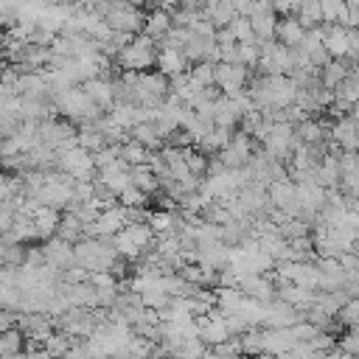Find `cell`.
<instances>
[{"label": "cell", "instance_id": "cell-5", "mask_svg": "<svg viewBox=\"0 0 359 359\" xmlns=\"http://www.w3.org/2000/svg\"><path fill=\"white\" fill-rule=\"evenodd\" d=\"M348 76H351V62H348V59H331V62L320 70V81H323L325 90H337Z\"/></svg>", "mask_w": 359, "mask_h": 359}, {"label": "cell", "instance_id": "cell-9", "mask_svg": "<svg viewBox=\"0 0 359 359\" xmlns=\"http://www.w3.org/2000/svg\"><path fill=\"white\" fill-rule=\"evenodd\" d=\"M294 17L300 20V25H303L306 31H311V28L323 25V6H320V0H303L300 11H297Z\"/></svg>", "mask_w": 359, "mask_h": 359}, {"label": "cell", "instance_id": "cell-13", "mask_svg": "<svg viewBox=\"0 0 359 359\" xmlns=\"http://www.w3.org/2000/svg\"><path fill=\"white\" fill-rule=\"evenodd\" d=\"M191 76L199 81V84H216V65L213 62H196L194 67H191Z\"/></svg>", "mask_w": 359, "mask_h": 359}, {"label": "cell", "instance_id": "cell-4", "mask_svg": "<svg viewBox=\"0 0 359 359\" xmlns=\"http://www.w3.org/2000/svg\"><path fill=\"white\" fill-rule=\"evenodd\" d=\"M325 48L334 59H348V28L339 22H325Z\"/></svg>", "mask_w": 359, "mask_h": 359}, {"label": "cell", "instance_id": "cell-3", "mask_svg": "<svg viewBox=\"0 0 359 359\" xmlns=\"http://www.w3.org/2000/svg\"><path fill=\"white\" fill-rule=\"evenodd\" d=\"M306 34H309V31L300 25V20H297V17H280V20H278L275 39H278L280 45L294 48V45H300V42L306 39Z\"/></svg>", "mask_w": 359, "mask_h": 359}, {"label": "cell", "instance_id": "cell-1", "mask_svg": "<svg viewBox=\"0 0 359 359\" xmlns=\"http://www.w3.org/2000/svg\"><path fill=\"white\" fill-rule=\"evenodd\" d=\"M157 53H160V45L157 39H151L149 34H137L129 45L121 48V53L115 56L118 67L121 70H135V73H146L149 67L157 65Z\"/></svg>", "mask_w": 359, "mask_h": 359}, {"label": "cell", "instance_id": "cell-6", "mask_svg": "<svg viewBox=\"0 0 359 359\" xmlns=\"http://www.w3.org/2000/svg\"><path fill=\"white\" fill-rule=\"evenodd\" d=\"M171 28H174L171 11H165V8H157V11H149L143 34H149V36H151V39H157V45H160V39H163V36H165Z\"/></svg>", "mask_w": 359, "mask_h": 359}, {"label": "cell", "instance_id": "cell-8", "mask_svg": "<svg viewBox=\"0 0 359 359\" xmlns=\"http://www.w3.org/2000/svg\"><path fill=\"white\" fill-rule=\"evenodd\" d=\"M205 17H208L216 28H227V25L238 17V11H236L233 0H216L213 6H208V8H205Z\"/></svg>", "mask_w": 359, "mask_h": 359}, {"label": "cell", "instance_id": "cell-12", "mask_svg": "<svg viewBox=\"0 0 359 359\" xmlns=\"http://www.w3.org/2000/svg\"><path fill=\"white\" fill-rule=\"evenodd\" d=\"M118 199H121V205H123V208H143V205H146V199H149V194H146V191H140V188L132 182L126 191H121V196H118Z\"/></svg>", "mask_w": 359, "mask_h": 359}, {"label": "cell", "instance_id": "cell-14", "mask_svg": "<svg viewBox=\"0 0 359 359\" xmlns=\"http://www.w3.org/2000/svg\"><path fill=\"white\" fill-rule=\"evenodd\" d=\"M252 3H255V0H233V6H236V11H238V14H250Z\"/></svg>", "mask_w": 359, "mask_h": 359}, {"label": "cell", "instance_id": "cell-2", "mask_svg": "<svg viewBox=\"0 0 359 359\" xmlns=\"http://www.w3.org/2000/svg\"><path fill=\"white\" fill-rule=\"evenodd\" d=\"M247 79H250V73H247L244 65H230V62H219V65H216V84L222 87L224 95H238V93H244Z\"/></svg>", "mask_w": 359, "mask_h": 359}, {"label": "cell", "instance_id": "cell-11", "mask_svg": "<svg viewBox=\"0 0 359 359\" xmlns=\"http://www.w3.org/2000/svg\"><path fill=\"white\" fill-rule=\"evenodd\" d=\"M230 31L236 34V39H238V42H252V45H258V36H255L252 22H250V17H247V14H238V17L230 22Z\"/></svg>", "mask_w": 359, "mask_h": 359}, {"label": "cell", "instance_id": "cell-7", "mask_svg": "<svg viewBox=\"0 0 359 359\" xmlns=\"http://www.w3.org/2000/svg\"><path fill=\"white\" fill-rule=\"evenodd\" d=\"M188 65H191V62H188V56H185L182 50L160 48V53H157V70H163L165 76H177V73H182Z\"/></svg>", "mask_w": 359, "mask_h": 359}, {"label": "cell", "instance_id": "cell-10", "mask_svg": "<svg viewBox=\"0 0 359 359\" xmlns=\"http://www.w3.org/2000/svg\"><path fill=\"white\" fill-rule=\"evenodd\" d=\"M149 157H151L149 146H143V143H137L132 137L121 146V160H126L129 165H143V163H149Z\"/></svg>", "mask_w": 359, "mask_h": 359}]
</instances>
